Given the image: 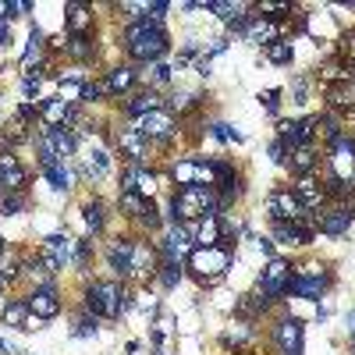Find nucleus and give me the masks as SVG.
Instances as JSON below:
<instances>
[{
    "instance_id": "1",
    "label": "nucleus",
    "mask_w": 355,
    "mask_h": 355,
    "mask_svg": "<svg viewBox=\"0 0 355 355\" xmlns=\"http://www.w3.org/2000/svg\"><path fill=\"white\" fill-rule=\"evenodd\" d=\"M217 206H220V199H217V189L214 185H189V189H181V192H174V199H171V217L174 220H203V217H210V214H217Z\"/></svg>"
},
{
    "instance_id": "2",
    "label": "nucleus",
    "mask_w": 355,
    "mask_h": 355,
    "mask_svg": "<svg viewBox=\"0 0 355 355\" xmlns=\"http://www.w3.org/2000/svg\"><path fill=\"white\" fill-rule=\"evenodd\" d=\"M124 43H128V54L135 60H157L167 54V36L157 22H150V18H142V22L128 25V32H124Z\"/></svg>"
},
{
    "instance_id": "3",
    "label": "nucleus",
    "mask_w": 355,
    "mask_h": 355,
    "mask_svg": "<svg viewBox=\"0 0 355 355\" xmlns=\"http://www.w3.org/2000/svg\"><path fill=\"white\" fill-rule=\"evenodd\" d=\"M86 306H89L93 317L114 320V317H121V312L128 309V299H124V291H121L114 281H96V284L86 291Z\"/></svg>"
},
{
    "instance_id": "4",
    "label": "nucleus",
    "mask_w": 355,
    "mask_h": 355,
    "mask_svg": "<svg viewBox=\"0 0 355 355\" xmlns=\"http://www.w3.org/2000/svg\"><path fill=\"white\" fill-rule=\"evenodd\" d=\"M227 253L220 245H210V249H192L189 253V270H196L199 281L203 284H217L224 277V270H227Z\"/></svg>"
},
{
    "instance_id": "5",
    "label": "nucleus",
    "mask_w": 355,
    "mask_h": 355,
    "mask_svg": "<svg viewBox=\"0 0 355 355\" xmlns=\"http://www.w3.org/2000/svg\"><path fill=\"white\" fill-rule=\"evenodd\" d=\"M288 281H291V266L284 260H270L266 270L260 274V291L266 299H277V295H288Z\"/></svg>"
},
{
    "instance_id": "6",
    "label": "nucleus",
    "mask_w": 355,
    "mask_h": 355,
    "mask_svg": "<svg viewBox=\"0 0 355 355\" xmlns=\"http://www.w3.org/2000/svg\"><path fill=\"white\" fill-rule=\"evenodd\" d=\"M270 214H274V224H281V220H302L309 210L302 206V199L295 196V192H288V189H277L274 196H270Z\"/></svg>"
},
{
    "instance_id": "7",
    "label": "nucleus",
    "mask_w": 355,
    "mask_h": 355,
    "mask_svg": "<svg viewBox=\"0 0 355 355\" xmlns=\"http://www.w3.org/2000/svg\"><path fill=\"white\" fill-rule=\"evenodd\" d=\"M71 238H65V235H50L47 242H43V266L50 270V274H57V270H65V263L71 260Z\"/></svg>"
},
{
    "instance_id": "8",
    "label": "nucleus",
    "mask_w": 355,
    "mask_h": 355,
    "mask_svg": "<svg viewBox=\"0 0 355 355\" xmlns=\"http://www.w3.org/2000/svg\"><path fill=\"white\" fill-rule=\"evenodd\" d=\"M139 132H142L146 139H160V142H167V139L174 135V117L167 114V111H153V114L139 117Z\"/></svg>"
},
{
    "instance_id": "9",
    "label": "nucleus",
    "mask_w": 355,
    "mask_h": 355,
    "mask_svg": "<svg viewBox=\"0 0 355 355\" xmlns=\"http://www.w3.org/2000/svg\"><path fill=\"white\" fill-rule=\"evenodd\" d=\"M25 302H29V312H32V317H39V320H54L57 312H60V302H57V291L54 288H36Z\"/></svg>"
},
{
    "instance_id": "10",
    "label": "nucleus",
    "mask_w": 355,
    "mask_h": 355,
    "mask_svg": "<svg viewBox=\"0 0 355 355\" xmlns=\"http://www.w3.org/2000/svg\"><path fill=\"white\" fill-rule=\"evenodd\" d=\"M274 341L284 355H302V323L299 320H281L274 327Z\"/></svg>"
},
{
    "instance_id": "11",
    "label": "nucleus",
    "mask_w": 355,
    "mask_h": 355,
    "mask_svg": "<svg viewBox=\"0 0 355 355\" xmlns=\"http://www.w3.org/2000/svg\"><path fill=\"white\" fill-rule=\"evenodd\" d=\"M132 256H135V242L132 238H117L111 245V266L121 277H132Z\"/></svg>"
},
{
    "instance_id": "12",
    "label": "nucleus",
    "mask_w": 355,
    "mask_h": 355,
    "mask_svg": "<svg viewBox=\"0 0 355 355\" xmlns=\"http://www.w3.org/2000/svg\"><path fill=\"white\" fill-rule=\"evenodd\" d=\"M323 288H327V277L299 274V277H291V281H288V291H291L295 299H320V295H323Z\"/></svg>"
},
{
    "instance_id": "13",
    "label": "nucleus",
    "mask_w": 355,
    "mask_h": 355,
    "mask_svg": "<svg viewBox=\"0 0 355 355\" xmlns=\"http://www.w3.org/2000/svg\"><path fill=\"white\" fill-rule=\"evenodd\" d=\"M39 114H43V121H47V128H60V121H68V117H75V107H71V100H47L43 107H39Z\"/></svg>"
},
{
    "instance_id": "14",
    "label": "nucleus",
    "mask_w": 355,
    "mask_h": 355,
    "mask_svg": "<svg viewBox=\"0 0 355 355\" xmlns=\"http://www.w3.org/2000/svg\"><path fill=\"white\" fill-rule=\"evenodd\" d=\"M0 181H4L11 192H22L25 189V171L18 167V160L11 153H0Z\"/></svg>"
},
{
    "instance_id": "15",
    "label": "nucleus",
    "mask_w": 355,
    "mask_h": 355,
    "mask_svg": "<svg viewBox=\"0 0 355 355\" xmlns=\"http://www.w3.org/2000/svg\"><path fill=\"white\" fill-rule=\"evenodd\" d=\"M220 235H224V224H220V217H217V214L203 217V220H199V227H196V242H199V249L220 245Z\"/></svg>"
},
{
    "instance_id": "16",
    "label": "nucleus",
    "mask_w": 355,
    "mask_h": 355,
    "mask_svg": "<svg viewBox=\"0 0 355 355\" xmlns=\"http://www.w3.org/2000/svg\"><path fill=\"white\" fill-rule=\"evenodd\" d=\"M117 142H121V150L128 153V160H132L135 167H142V160H146V146H142V132H139V128H124V132L117 135Z\"/></svg>"
},
{
    "instance_id": "17",
    "label": "nucleus",
    "mask_w": 355,
    "mask_h": 355,
    "mask_svg": "<svg viewBox=\"0 0 355 355\" xmlns=\"http://www.w3.org/2000/svg\"><path fill=\"white\" fill-rule=\"evenodd\" d=\"M82 171H86V178H93V181H103V178L111 174V157L103 153V150H93L86 157V163H82Z\"/></svg>"
},
{
    "instance_id": "18",
    "label": "nucleus",
    "mask_w": 355,
    "mask_h": 355,
    "mask_svg": "<svg viewBox=\"0 0 355 355\" xmlns=\"http://www.w3.org/2000/svg\"><path fill=\"white\" fill-rule=\"evenodd\" d=\"M135 78H139V71L135 68H114V71H107V93H128L132 86H135Z\"/></svg>"
},
{
    "instance_id": "19",
    "label": "nucleus",
    "mask_w": 355,
    "mask_h": 355,
    "mask_svg": "<svg viewBox=\"0 0 355 355\" xmlns=\"http://www.w3.org/2000/svg\"><path fill=\"white\" fill-rule=\"evenodd\" d=\"M295 196L302 199V206H306V210H317V206L323 203V189H317V181H312L309 174H306V178H299V185H295Z\"/></svg>"
},
{
    "instance_id": "20",
    "label": "nucleus",
    "mask_w": 355,
    "mask_h": 355,
    "mask_svg": "<svg viewBox=\"0 0 355 355\" xmlns=\"http://www.w3.org/2000/svg\"><path fill=\"white\" fill-rule=\"evenodd\" d=\"M249 32V39H253V43H277V36H281V25L277 22H270V18H266V22H253V25H249L245 29Z\"/></svg>"
},
{
    "instance_id": "21",
    "label": "nucleus",
    "mask_w": 355,
    "mask_h": 355,
    "mask_svg": "<svg viewBox=\"0 0 355 355\" xmlns=\"http://www.w3.org/2000/svg\"><path fill=\"white\" fill-rule=\"evenodd\" d=\"M352 210H334V214H327L323 220H320V227H323V235H345L348 227H352Z\"/></svg>"
},
{
    "instance_id": "22",
    "label": "nucleus",
    "mask_w": 355,
    "mask_h": 355,
    "mask_svg": "<svg viewBox=\"0 0 355 355\" xmlns=\"http://www.w3.org/2000/svg\"><path fill=\"white\" fill-rule=\"evenodd\" d=\"M29 320H32V312H29V302H8V309H4V323L8 327H18V330H25L29 327Z\"/></svg>"
},
{
    "instance_id": "23",
    "label": "nucleus",
    "mask_w": 355,
    "mask_h": 355,
    "mask_svg": "<svg viewBox=\"0 0 355 355\" xmlns=\"http://www.w3.org/2000/svg\"><path fill=\"white\" fill-rule=\"evenodd\" d=\"M47 139H50V146H54L57 157H71V153H75V135H71V132H65V128H47Z\"/></svg>"
},
{
    "instance_id": "24",
    "label": "nucleus",
    "mask_w": 355,
    "mask_h": 355,
    "mask_svg": "<svg viewBox=\"0 0 355 355\" xmlns=\"http://www.w3.org/2000/svg\"><path fill=\"white\" fill-rule=\"evenodd\" d=\"M174 181L181 185V189L199 185V160H178L174 163Z\"/></svg>"
},
{
    "instance_id": "25",
    "label": "nucleus",
    "mask_w": 355,
    "mask_h": 355,
    "mask_svg": "<svg viewBox=\"0 0 355 355\" xmlns=\"http://www.w3.org/2000/svg\"><path fill=\"white\" fill-rule=\"evenodd\" d=\"M312 167H317V153H312V146H299V150L291 153V171L306 178Z\"/></svg>"
},
{
    "instance_id": "26",
    "label": "nucleus",
    "mask_w": 355,
    "mask_h": 355,
    "mask_svg": "<svg viewBox=\"0 0 355 355\" xmlns=\"http://www.w3.org/2000/svg\"><path fill=\"white\" fill-rule=\"evenodd\" d=\"M124 111H128V114H135V117H146V114L160 111V100H157L153 93H142V96L128 100V107H124Z\"/></svg>"
},
{
    "instance_id": "27",
    "label": "nucleus",
    "mask_w": 355,
    "mask_h": 355,
    "mask_svg": "<svg viewBox=\"0 0 355 355\" xmlns=\"http://www.w3.org/2000/svg\"><path fill=\"white\" fill-rule=\"evenodd\" d=\"M89 22H93V14L82 8V4H68V29L75 32V36H82L89 29Z\"/></svg>"
},
{
    "instance_id": "28",
    "label": "nucleus",
    "mask_w": 355,
    "mask_h": 355,
    "mask_svg": "<svg viewBox=\"0 0 355 355\" xmlns=\"http://www.w3.org/2000/svg\"><path fill=\"white\" fill-rule=\"evenodd\" d=\"M266 306H270V299L260 291V295H245L242 306H238V312H242V317H256V312H263Z\"/></svg>"
},
{
    "instance_id": "29",
    "label": "nucleus",
    "mask_w": 355,
    "mask_h": 355,
    "mask_svg": "<svg viewBox=\"0 0 355 355\" xmlns=\"http://www.w3.org/2000/svg\"><path fill=\"white\" fill-rule=\"evenodd\" d=\"M146 203H150V199H142V196H135V192H121V210L128 214V217H142Z\"/></svg>"
},
{
    "instance_id": "30",
    "label": "nucleus",
    "mask_w": 355,
    "mask_h": 355,
    "mask_svg": "<svg viewBox=\"0 0 355 355\" xmlns=\"http://www.w3.org/2000/svg\"><path fill=\"white\" fill-rule=\"evenodd\" d=\"M43 174L50 178V185H54V189H71V171H68V167L54 163V167H47Z\"/></svg>"
},
{
    "instance_id": "31",
    "label": "nucleus",
    "mask_w": 355,
    "mask_h": 355,
    "mask_svg": "<svg viewBox=\"0 0 355 355\" xmlns=\"http://www.w3.org/2000/svg\"><path fill=\"white\" fill-rule=\"evenodd\" d=\"M100 96H107V82H86V86L78 89V100H82V103H96Z\"/></svg>"
},
{
    "instance_id": "32",
    "label": "nucleus",
    "mask_w": 355,
    "mask_h": 355,
    "mask_svg": "<svg viewBox=\"0 0 355 355\" xmlns=\"http://www.w3.org/2000/svg\"><path fill=\"white\" fill-rule=\"evenodd\" d=\"M153 192H157V178H153L150 171H142V167H139V178H135V196L150 199Z\"/></svg>"
},
{
    "instance_id": "33",
    "label": "nucleus",
    "mask_w": 355,
    "mask_h": 355,
    "mask_svg": "<svg viewBox=\"0 0 355 355\" xmlns=\"http://www.w3.org/2000/svg\"><path fill=\"white\" fill-rule=\"evenodd\" d=\"M274 235H277V242H284V245H299V242H302V238H299V227L288 224V220L274 224Z\"/></svg>"
},
{
    "instance_id": "34",
    "label": "nucleus",
    "mask_w": 355,
    "mask_h": 355,
    "mask_svg": "<svg viewBox=\"0 0 355 355\" xmlns=\"http://www.w3.org/2000/svg\"><path fill=\"white\" fill-rule=\"evenodd\" d=\"M266 57L274 60V65H288V60H291V43H284V39L270 43V47H266Z\"/></svg>"
},
{
    "instance_id": "35",
    "label": "nucleus",
    "mask_w": 355,
    "mask_h": 355,
    "mask_svg": "<svg viewBox=\"0 0 355 355\" xmlns=\"http://www.w3.org/2000/svg\"><path fill=\"white\" fill-rule=\"evenodd\" d=\"M68 50H71V57H78V60H89V57H93V43H89L86 36H71Z\"/></svg>"
},
{
    "instance_id": "36",
    "label": "nucleus",
    "mask_w": 355,
    "mask_h": 355,
    "mask_svg": "<svg viewBox=\"0 0 355 355\" xmlns=\"http://www.w3.org/2000/svg\"><path fill=\"white\" fill-rule=\"evenodd\" d=\"M181 281V263H163L160 266V284L163 288H174Z\"/></svg>"
},
{
    "instance_id": "37",
    "label": "nucleus",
    "mask_w": 355,
    "mask_h": 355,
    "mask_svg": "<svg viewBox=\"0 0 355 355\" xmlns=\"http://www.w3.org/2000/svg\"><path fill=\"white\" fill-rule=\"evenodd\" d=\"M39 163H43V171H47V167H54V163H60V157L54 153V146H50L47 135L39 139Z\"/></svg>"
},
{
    "instance_id": "38",
    "label": "nucleus",
    "mask_w": 355,
    "mask_h": 355,
    "mask_svg": "<svg viewBox=\"0 0 355 355\" xmlns=\"http://www.w3.org/2000/svg\"><path fill=\"white\" fill-rule=\"evenodd\" d=\"M86 224H89V231H100L103 227V206L100 203H86Z\"/></svg>"
},
{
    "instance_id": "39",
    "label": "nucleus",
    "mask_w": 355,
    "mask_h": 355,
    "mask_svg": "<svg viewBox=\"0 0 355 355\" xmlns=\"http://www.w3.org/2000/svg\"><path fill=\"white\" fill-rule=\"evenodd\" d=\"M39 50H43V32H39V29H32V32H29V50H25V57H22V60L29 65V60H32Z\"/></svg>"
},
{
    "instance_id": "40",
    "label": "nucleus",
    "mask_w": 355,
    "mask_h": 355,
    "mask_svg": "<svg viewBox=\"0 0 355 355\" xmlns=\"http://www.w3.org/2000/svg\"><path fill=\"white\" fill-rule=\"evenodd\" d=\"M214 135H217V139H224V142H242V135L231 128V124H224V121H217V124H214Z\"/></svg>"
},
{
    "instance_id": "41",
    "label": "nucleus",
    "mask_w": 355,
    "mask_h": 355,
    "mask_svg": "<svg viewBox=\"0 0 355 355\" xmlns=\"http://www.w3.org/2000/svg\"><path fill=\"white\" fill-rule=\"evenodd\" d=\"M135 178H139V167L132 163L128 171H124V178H121V192H135Z\"/></svg>"
},
{
    "instance_id": "42",
    "label": "nucleus",
    "mask_w": 355,
    "mask_h": 355,
    "mask_svg": "<svg viewBox=\"0 0 355 355\" xmlns=\"http://www.w3.org/2000/svg\"><path fill=\"white\" fill-rule=\"evenodd\" d=\"M245 338H253V330H249L245 323H238V327H235L231 334H227V338H224V341H227V345H231V341H235V345H242Z\"/></svg>"
},
{
    "instance_id": "43",
    "label": "nucleus",
    "mask_w": 355,
    "mask_h": 355,
    "mask_svg": "<svg viewBox=\"0 0 355 355\" xmlns=\"http://www.w3.org/2000/svg\"><path fill=\"white\" fill-rule=\"evenodd\" d=\"M270 157H274V163H284L288 160V142H274V146H270Z\"/></svg>"
},
{
    "instance_id": "44",
    "label": "nucleus",
    "mask_w": 355,
    "mask_h": 355,
    "mask_svg": "<svg viewBox=\"0 0 355 355\" xmlns=\"http://www.w3.org/2000/svg\"><path fill=\"white\" fill-rule=\"evenodd\" d=\"M32 4H22V0H11V4H4V18H14V14H25Z\"/></svg>"
},
{
    "instance_id": "45",
    "label": "nucleus",
    "mask_w": 355,
    "mask_h": 355,
    "mask_svg": "<svg viewBox=\"0 0 355 355\" xmlns=\"http://www.w3.org/2000/svg\"><path fill=\"white\" fill-rule=\"evenodd\" d=\"M25 206V199L22 196H4V214H18Z\"/></svg>"
},
{
    "instance_id": "46",
    "label": "nucleus",
    "mask_w": 355,
    "mask_h": 355,
    "mask_svg": "<svg viewBox=\"0 0 355 355\" xmlns=\"http://www.w3.org/2000/svg\"><path fill=\"white\" fill-rule=\"evenodd\" d=\"M142 224H150V227H157L160 224V217H157V206L153 203H146V210H142V217H139Z\"/></svg>"
},
{
    "instance_id": "47",
    "label": "nucleus",
    "mask_w": 355,
    "mask_h": 355,
    "mask_svg": "<svg viewBox=\"0 0 355 355\" xmlns=\"http://www.w3.org/2000/svg\"><path fill=\"white\" fill-rule=\"evenodd\" d=\"M89 334H96V320H78L75 338H89Z\"/></svg>"
},
{
    "instance_id": "48",
    "label": "nucleus",
    "mask_w": 355,
    "mask_h": 355,
    "mask_svg": "<svg viewBox=\"0 0 355 355\" xmlns=\"http://www.w3.org/2000/svg\"><path fill=\"white\" fill-rule=\"evenodd\" d=\"M150 78H153V82H160V86H163V82L171 78V68H167V65H153V68H150Z\"/></svg>"
},
{
    "instance_id": "49",
    "label": "nucleus",
    "mask_w": 355,
    "mask_h": 355,
    "mask_svg": "<svg viewBox=\"0 0 355 355\" xmlns=\"http://www.w3.org/2000/svg\"><path fill=\"white\" fill-rule=\"evenodd\" d=\"M89 253H93V245H89V242H78V253H75V263H78V266H86V263H89Z\"/></svg>"
},
{
    "instance_id": "50",
    "label": "nucleus",
    "mask_w": 355,
    "mask_h": 355,
    "mask_svg": "<svg viewBox=\"0 0 355 355\" xmlns=\"http://www.w3.org/2000/svg\"><path fill=\"white\" fill-rule=\"evenodd\" d=\"M260 103H263V107H266L270 114H277V89H274V93H263V96H260Z\"/></svg>"
},
{
    "instance_id": "51",
    "label": "nucleus",
    "mask_w": 355,
    "mask_h": 355,
    "mask_svg": "<svg viewBox=\"0 0 355 355\" xmlns=\"http://www.w3.org/2000/svg\"><path fill=\"white\" fill-rule=\"evenodd\" d=\"M260 253H263V256H274V245H270V238L260 242Z\"/></svg>"
},
{
    "instance_id": "52",
    "label": "nucleus",
    "mask_w": 355,
    "mask_h": 355,
    "mask_svg": "<svg viewBox=\"0 0 355 355\" xmlns=\"http://www.w3.org/2000/svg\"><path fill=\"white\" fill-rule=\"evenodd\" d=\"M348 330L355 334V312H352V317H348Z\"/></svg>"
},
{
    "instance_id": "53",
    "label": "nucleus",
    "mask_w": 355,
    "mask_h": 355,
    "mask_svg": "<svg viewBox=\"0 0 355 355\" xmlns=\"http://www.w3.org/2000/svg\"><path fill=\"white\" fill-rule=\"evenodd\" d=\"M4 253H8V245H4V238H0V260H4Z\"/></svg>"
},
{
    "instance_id": "54",
    "label": "nucleus",
    "mask_w": 355,
    "mask_h": 355,
    "mask_svg": "<svg viewBox=\"0 0 355 355\" xmlns=\"http://www.w3.org/2000/svg\"><path fill=\"white\" fill-rule=\"evenodd\" d=\"M0 185H4V181H0Z\"/></svg>"
}]
</instances>
